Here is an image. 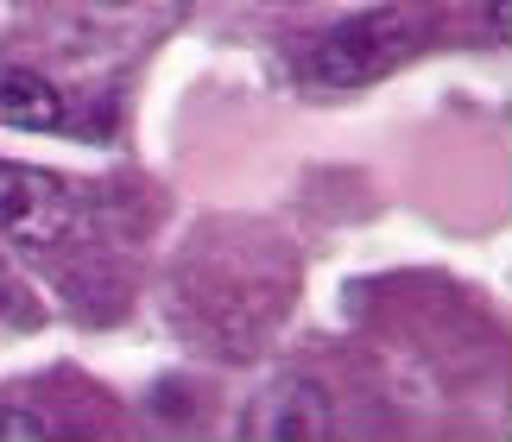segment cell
<instances>
[{"instance_id": "3957f363", "label": "cell", "mask_w": 512, "mask_h": 442, "mask_svg": "<svg viewBox=\"0 0 512 442\" xmlns=\"http://www.w3.org/2000/svg\"><path fill=\"white\" fill-rule=\"evenodd\" d=\"M241 430L253 442H323L336 430V411H329V392L310 386V379H272V386L253 398Z\"/></svg>"}, {"instance_id": "5b68a950", "label": "cell", "mask_w": 512, "mask_h": 442, "mask_svg": "<svg viewBox=\"0 0 512 442\" xmlns=\"http://www.w3.org/2000/svg\"><path fill=\"white\" fill-rule=\"evenodd\" d=\"M0 436H57V424L45 411H26V405H7L0 411Z\"/></svg>"}, {"instance_id": "277c9868", "label": "cell", "mask_w": 512, "mask_h": 442, "mask_svg": "<svg viewBox=\"0 0 512 442\" xmlns=\"http://www.w3.org/2000/svg\"><path fill=\"white\" fill-rule=\"evenodd\" d=\"M0 127L13 133H51L64 127V95L26 64H0Z\"/></svg>"}, {"instance_id": "6da1fadb", "label": "cell", "mask_w": 512, "mask_h": 442, "mask_svg": "<svg viewBox=\"0 0 512 442\" xmlns=\"http://www.w3.org/2000/svg\"><path fill=\"white\" fill-rule=\"evenodd\" d=\"M411 45H418V26H411L405 13H361V19H342V26H329L317 45L304 57V83L317 89H367L380 83L386 70H399Z\"/></svg>"}, {"instance_id": "7a4b0ae2", "label": "cell", "mask_w": 512, "mask_h": 442, "mask_svg": "<svg viewBox=\"0 0 512 442\" xmlns=\"http://www.w3.org/2000/svg\"><path fill=\"white\" fill-rule=\"evenodd\" d=\"M0 234L26 253H57L76 234V196L38 165H0Z\"/></svg>"}]
</instances>
